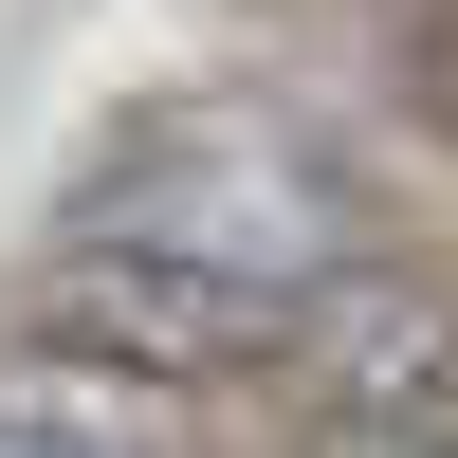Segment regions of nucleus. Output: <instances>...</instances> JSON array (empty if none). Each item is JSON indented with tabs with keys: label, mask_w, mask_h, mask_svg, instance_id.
I'll return each instance as SVG.
<instances>
[{
	"label": "nucleus",
	"mask_w": 458,
	"mask_h": 458,
	"mask_svg": "<svg viewBox=\"0 0 458 458\" xmlns=\"http://www.w3.org/2000/svg\"><path fill=\"white\" fill-rule=\"evenodd\" d=\"M349 276V257H330ZM37 330L92 367H147V386H293V330H312V276H257V257L202 239H129V220H55L37 257Z\"/></svg>",
	"instance_id": "1"
},
{
	"label": "nucleus",
	"mask_w": 458,
	"mask_h": 458,
	"mask_svg": "<svg viewBox=\"0 0 458 458\" xmlns=\"http://www.w3.org/2000/svg\"><path fill=\"white\" fill-rule=\"evenodd\" d=\"M293 386L349 403V422H458V312L440 293H386V276H312Z\"/></svg>",
	"instance_id": "2"
},
{
	"label": "nucleus",
	"mask_w": 458,
	"mask_h": 458,
	"mask_svg": "<svg viewBox=\"0 0 458 458\" xmlns=\"http://www.w3.org/2000/svg\"><path fill=\"white\" fill-rule=\"evenodd\" d=\"M0 422H19V440H92V458H183V386L19 330V349H0Z\"/></svg>",
	"instance_id": "3"
},
{
	"label": "nucleus",
	"mask_w": 458,
	"mask_h": 458,
	"mask_svg": "<svg viewBox=\"0 0 458 458\" xmlns=\"http://www.w3.org/2000/svg\"><path fill=\"white\" fill-rule=\"evenodd\" d=\"M293 458H458V422H349V403H312Z\"/></svg>",
	"instance_id": "4"
},
{
	"label": "nucleus",
	"mask_w": 458,
	"mask_h": 458,
	"mask_svg": "<svg viewBox=\"0 0 458 458\" xmlns=\"http://www.w3.org/2000/svg\"><path fill=\"white\" fill-rule=\"evenodd\" d=\"M403 92H422V110H440V129H458V0H440V19H422V37H403Z\"/></svg>",
	"instance_id": "5"
},
{
	"label": "nucleus",
	"mask_w": 458,
	"mask_h": 458,
	"mask_svg": "<svg viewBox=\"0 0 458 458\" xmlns=\"http://www.w3.org/2000/svg\"><path fill=\"white\" fill-rule=\"evenodd\" d=\"M0 458H92V440H19V422H0Z\"/></svg>",
	"instance_id": "6"
}]
</instances>
